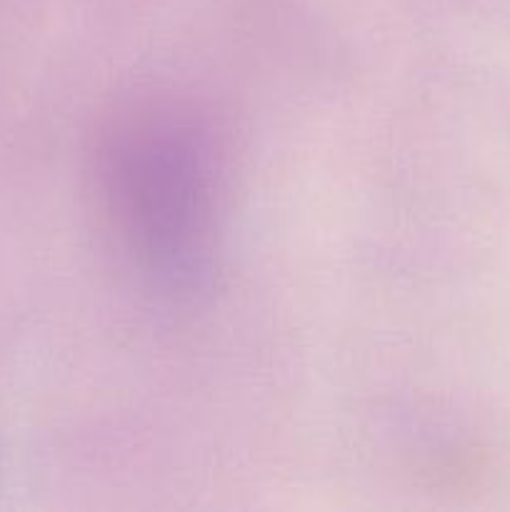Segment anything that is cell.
<instances>
[{
    "mask_svg": "<svg viewBox=\"0 0 510 512\" xmlns=\"http://www.w3.org/2000/svg\"><path fill=\"white\" fill-rule=\"evenodd\" d=\"M88 158L120 255L170 293L208 283L230 208V148L213 113L175 90H133L100 115Z\"/></svg>",
    "mask_w": 510,
    "mask_h": 512,
    "instance_id": "cell-1",
    "label": "cell"
}]
</instances>
